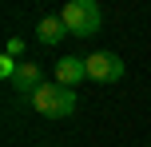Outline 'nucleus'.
Here are the masks:
<instances>
[{"label":"nucleus","instance_id":"1","mask_svg":"<svg viewBox=\"0 0 151 147\" xmlns=\"http://www.w3.org/2000/svg\"><path fill=\"white\" fill-rule=\"evenodd\" d=\"M28 103L48 119H68L76 111V87H64V84H40L36 95H28Z\"/></svg>","mask_w":151,"mask_h":147},{"label":"nucleus","instance_id":"2","mask_svg":"<svg viewBox=\"0 0 151 147\" xmlns=\"http://www.w3.org/2000/svg\"><path fill=\"white\" fill-rule=\"evenodd\" d=\"M60 20L68 24V36L88 40V36L99 32V8H96V0H68L64 12H60Z\"/></svg>","mask_w":151,"mask_h":147},{"label":"nucleus","instance_id":"3","mask_svg":"<svg viewBox=\"0 0 151 147\" xmlns=\"http://www.w3.org/2000/svg\"><path fill=\"white\" fill-rule=\"evenodd\" d=\"M88 80H96V84H115V80H123V60L115 52H91L88 56Z\"/></svg>","mask_w":151,"mask_h":147},{"label":"nucleus","instance_id":"4","mask_svg":"<svg viewBox=\"0 0 151 147\" xmlns=\"http://www.w3.org/2000/svg\"><path fill=\"white\" fill-rule=\"evenodd\" d=\"M80 80H88V56H64V60L56 64V84L76 87Z\"/></svg>","mask_w":151,"mask_h":147},{"label":"nucleus","instance_id":"5","mask_svg":"<svg viewBox=\"0 0 151 147\" xmlns=\"http://www.w3.org/2000/svg\"><path fill=\"white\" fill-rule=\"evenodd\" d=\"M44 84V76H40V64H32V60H20V68H16V76H12V87L20 95H36V87Z\"/></svg>","mask_w":151,"mask_h":147},{"label":"nucleus","instance_id":"6","mask_svg":"<svg viewBox=\"0 0 151 147\" xmlns=\"http://www.w3.org/2000/svg\"><path fill=\"white\" fill-rule=\"evenodd\" d=\"M64 36H68V24H64L60 16H44V20L36 24V40H40V44H48V48L60 44Z\"/></svg>","mask_w":151,"mask_h":147},{"label":"nucleus","instance_id":"7","mask_svg":"<svg viewBox=\"0 0 151 147\" xmlns=\"http://www.w3.org/2000/svg\"><path fill=\"white\" fill-rule=\"evenodd\" d=\"M16 68H20V60H12V56H0V76L12 84V76H16Z\"/></svg>","mask_w":151,"mask_h":147},{"label":"nucleus","instance_id":"8","mask_svg":"<svg viewBox=\"0 0 151 147\" xmlns=\"http://www.w3.org/2000/svg\"><path fill=\"white\" fill-rule=\"evenodd\" d=\"M4 56L20 60V56H24V40H20V36H12V40H8V48H4Z\"/></svg>","mask_w":151,"mask_h":147}]
</instances>
